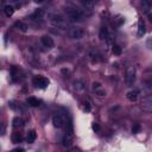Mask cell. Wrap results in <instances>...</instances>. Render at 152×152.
Segmentation results:
<instances>
[{
    "mask_svg": "<svg viewBox=\"0 0 152 152\" xmlns=\"http://www.w3.org/2000/svg\"><path fill=\"white\" fill-rule=\"evenodd\" d=\"M112 51H113V53H114V55L119 56V55H121V52H122V49H121V48H120L119 45L114 44V45L112 46Z\"/></svg>",
    "mask_w": 152,
    "mask_h": 152,
    "instance_id": "21",
    "label": "cell"
},
{
    "mask_svg": "<svg viewBox=\"0 0 152 152\" xmlns=\"http://www.w3.org/2000/svg\"><path fill=\"white\" fill-rule=\"evenodd\" d=\"M146 32V26H145V23L142 19H139L138 21V32H137V36L138 37H142Z\"/></svg>",
    "mask_w": 152,
    "mask_h": 152,
    "instance_id": "7",
    "label": "cell"
},
{
    "mask_svg": "<svg viewBox=\"0 0 152 152\" xmlns=\"http://www.w3.org/2000/svg\"><path fill=\"white\" fill-rule=\"evenodd\" d=\"M36 138H37L36 131L31 129V131H28V132H27V135H26V141H27L28 144H32V142H34Z\"/></svg>",
    "mask_w": 152,
    "mask_h": 152,
    "instance_id": "9",
    "label": "cell"
},
{
    "mask_svg": "<svg viewBox=\"0 0 152 152\" xmlns=\"http://www.w3.org/2000/svg\"><path fill=\"white\" fill-rule=\"evenodd\" d=\"M43 15V10L42 8H38L33 14H32V18H40Z\"/></svg>",
    "mask_w": 152,
    "mask_h": 152,
    "instance_id": "22",
    "label": "cell"
},
{
    "mask_svg": "<svg viewBox=\"0 0 152 152\" xmlns=\"http://www.w3.org/2000/svg\"><path fill=\"white\" fill-rule=\"evenodd\" d=\"M68 34H69V37H70L71 39H81V38H83V36H84V30H83L82 27L74 26V27H71V28L69 30Z\"/></svg>",
    "mask_w": 152,
    "mask_h": 152,
    "instance_id": "3",
    "label": "cell"
},
{
    "mask_svg": "<svg viewBox=\"0 0 152 152\" xmlns=\"http://www.w3.org/2000/svg\"><path fill=\"white\" fill-rule=\"evenodd\" d=\"M83 104H84V110H86V112H89V110H90V104H89V102L86 101Z\"/></svg>",
    "mask_w": 152,
    "mask_h": 152,
    "instance_id": "25",
    "label": "cell"
},
{
    "mask_svg": "<svg viewBox=\"0 0 152 152\" xmlns=\"http://www.w3.org/2000/svg\"><path fill=\"white\" fill-rule=\"evenodd\" d=\"M93 89L96 91V90H99V89H101V84L99 83V82H94L93 83Z\"/></svg>",
    "mask_w": 152,
    "mask_h": 152,
    "instance_id": "24",
    "label": "cell"
},
{
    "mask_svg": "<svg viewBox=\"0 0 152 152\" xmlns=\"http://www.w3.org/2000/svg\"><path fill=\"white\" fill-rule=\"evenodd\" d=\"M138 95H139V91L138 90H129L128 93H127V95H126V97L129 100V101H137V99H138Z\"/></svg>",
    "mask_w": 152,
    "mask_h": 152,
    "instance_id": "10",
    "label": "cell"
},
{
    "mask_svg": "<svg viewBox=\"0 0 152 152\" xmlns=\"http://www.w3.org/2000/svg\"><path fill=\"white\" fill-rule=\"evenodd\" d=\"M69 152H81V150H80V148H77V147H72Z\"/></svg>",
    "mask_w": 152,
    "mask_h": 152,
    "instance_id": "29",
    "label": "cell"
},
{
    "mask_svg": "<svg viewBox=\"0 0 152 152\" xmlns=\"http://www.w3.org/2000/svg\"><path fill=\"white\" fill-rule=\"evenodd\" d=\"M91 127H93V129H94V131H95V132H97V131H100V126H99V125H97V124H96V122H94V124H93V126H91Z\"/></svg>",
    "mask_w": 152,
    "mask_h": 152,
    "instance_id": "26",
    "label": "cell"
},
{
    "mask_svg": "<svg viewBox=\"0 0 152 152\" xmlns=\"http://www.w3.org/2000/svg\"><path fill=\"white\" fill-rule=\"evenodd\" d=\"M26 102H27V104L31 106V107H38V106L40 104V101H39L38 99L33 97V96L27 97V99H26Z\"/></svg>",
    "mask_w": 152,
    "mask_h": 152,
    "instance_id": "11",
    "label": "cell"
},
{
    "mask_svg": "<svg viewBox=\"0 0 152 152\" xmlns=\"http://www.w3.org/2000/svg\"><path fill=\"white\" fill-rule=\"evenodd\" d=\"M74 87H75L76 90H83L86 88V83L82 80H77V81L74 82Z\"/></svg>",
    "mask_w": 152,
    "mask_h": 152,
    "instance_id": "14",
    "label": "cell"
},
{
    "mask_svg": "<svg viewBox=\"0 0 152 152\" xmlns=\"http://www.w3.org/2000/svg\"><path fill=\"white\" fill-rule=\"evenodd\" d=\"M147 15H148V18H150V20L152 21V14H151V13H147Z\"/></svg>",
    "mask_w": 152,
    "mask_h": 152,
    "instance_id": "30",
    "label": "cell"
},
{
    "mask_svg": "<svg viewBox=\"0 0 152 152\" xmlns=\"http://www.w3.org/2000/svg\"><path fill=\"white\" fill-rule=\"evenodd\" d=\"M135 81V68L134 66H129L126 71V82L128 86H132Z\"/></svg>",
    "mask_w": 152,
    "mask_h": 152,
    "instance_id": "4",
    "label": "cell"
},
{
    "mask_svg": "<svg viewBox=\"0 0 152 152\" xmlns=\"http://www.w3.org/2000/svg\"><path fill=\"white\" fill-rule=\"evenodd\" d=\"M66 15L70 19V21H81L83 19V13L78 10H76L75 7H66L65 8Z\"/></svg>",
    "mask_w": 152,
    "mask_h": 152,
    "instance_id": "1",
    "label": "cell"
},
{
    "mask_svg": "<svg viewBox=\"0 0 152 152\" xmlns=\"http://www.w3.org/2000/svg\"><path fill=\"white\" fill-rule=\"evenodd\" d=\"M40 42H42V44H43L45 48H48V49H51V48H53V45H55L53 39H52L50 36H43V37L40 38Z\"/></svg>",
    "mask_w": 152,
    "mask_h": 152,
    "instance_id": "6",
    "label": "cell"
},
{
    "mask_svg": "<svg viewBox=\"0 0 152 152\" xmlns=\"http://www.w3.org/2000/svg\"><path fill=\"white\" fill-rule=\"evenodd\" d=\"M96 94H97L99 96H104V95H106V93H104L102 89H99V90H96Z\"/></svg>",
    "mask_w": 152,
    "mask_h": 152,
    "instance_id": "27",
    "label": "cell"
},
{
    "mask_svg": "<svg viewBox=\"0 0 152 152\" xmlns=\"http://www.w3.org/2000/svg\"><path fill=\"white\" fill-rule=\"evenodd\" d=\"M99 37H100V39H102V40H103V39H107V37H108V32H107V28H106V27H101Z\"/></svg>",
    "mask_w": 152,
    "mask_h": 152,
    "instance_id": "20",
    "label": "cell"
},
{
    "mask_svg": "<svg viewBox=\"0 0 152 152\" xmlns=\"http://www.w3.org/2000/svg\"><path fill=\"white\" fill-rule=\"evenodd\" d=\"M81 4L83 5V7L86 10H91L95 6V1H91V0H83V1H81Z\"/></svg>",
    "mask_w": 152,
    "mask_h": 152,
    "instance_id": "16",
    "label": "cell"
},
{
    "mask_svg": "<svg viewBox=\"0 0 152 152\" xmlns=\"http://www.w3.org/2000/svg\"><path fill=\"white\" fill-rule=\"evenodd\" d=\"M139 129H140V125H139V124H135V125L132 127V132H133L134 134H137V133L139 132Z\"/></svg>",
    "mask_w": 152,
    "mask_h": 152,
    "instance_id": "23",
    "label": "cell"
},
{
    "mask_svg": "<svg viewBox=\"0 0 152 152\" xmlns=\"http://www.w3.org/2000/svg\"><path fill=\"white\" fill-rule=\"evenodd\" d=\"M32 83H33V86L37 87V88L45 89V88L49 86L50 81H49L46 77H44V76H36V77H33Z\"/></svg>",
    "mask_w": 152,
    "mask_h": 152,
    "instance_id": "2",
    "label": "cell"
},
{
    "mask_svg": "<svg viewBox=\"0 0 152 152\" xmlns=\"http://www.w3.org/2000/svg\"><path fill=\"white\" fill-rule=\"evenodd\" d=\"M4 13L6 14V17H12L14 13V7L12 5H5L4 7Z\"/></svg>",
    "mask_w": 152,
    "mask_h": 152,
    "instance_id": "13",
    "label": "cell"
},
{
    "mask_svg": "<svg viewBox=\"0 0 152 152\" xmlns=\"http://www.w3.org/2000/svg\"><path fill=\"white\" fill-rule=\"evenodd\" d=\"M62 144H63V146H65V147H69V146L72 144V137H71L70 133H65V134L63 135V138H62Z\"/></svg>",
    "mask_w": 152,
    "mask_h": 152,
    "instance_id": "8",
    "label": "cell"
},
{
    "mask_svg": "<svg viewBox=\"0 0 152 152\" xmlns=\"http://www.w3.org/2000/svg\"><path fill=\"white\" fill-rule=\"evenodd\" d=\"M11 152H25V151H24V148H21V147H18V148H14V150H12Z\"/></svg>",
    "mask_w": 152,
    "mask_h": 152,
    "instance_id": "28",
    "label": "cell"
},
{
    "mask_svg": "<svg viewBox=\"0 0 152 152\" xmlns=\"http://www.w3.org/2000/svg\"><path fill=\"white\" fill-rule=\"evenodd\" d=\"M14 26H15V28H17L18 31H20V32H26L27 28H28V26H27L25 23H23V21H17Z\"/></svg>",
    "mask_w": 152,
    "mask_h": 152,
    "instance_id": "12",
    "label": "cell"
},
{
    "mask_svg": "<svg viewBox=\"0 0 152 152\" xmlns=\"http://www.w3.org/2000/svg\"><path fill=\"white\" fill-rule=\"evenodd\" d=\"M64 124H65L64 119H63V116L61 114H53L52 115V125H53V127L61 128V127L64 126Z\"/></svg>",
    "mask_w": 152,
    "mask_h": 152,
    "instance_id": "5",
    "label": "cell"
},
{
    "mask_svg": "<svg viewBox=\"0 0 152 152\" xmlns=\"http://www.w3.org/2000/svg\"><path fill=\"white\" fill-rule=\"evenodd\" d=\"M12 125H13V127H14V128H19V127H21V126L24 125V120H23L21 118L17 116V118H14V119H13Z\"/></svg>",
    "mask_w": 152,
    "mask_h": 152,
    "instance_id": "15",
    "label": "cell"
},
{
    "mask_svg": "<svg viewBox=\"0 0 152 152\" xmlns=\"http://www.w3.org/2000/svg\"><path fill=\"white\" fill-rule=\"evenodd\" d=\"M49 19H50L52 23H56V24H58V23L62 21V18H61L59 15H57V14H49Z\"/></svg>",
    "mask_w": 152,
    "mask_h": 152,
    "instance_id": "18",
    "label": "cell"
},
{
    "mask_svg": "<svg viewBox=\"0 0 152 152\" xmlns=\"http://www.w3.org/2000/svg\"><path fill=\"white\" fill-rule=\"evenodd\" d=\"M89 57H90V58H91V61H94V62H99V61L101 59V58H99V57H101V56H100L96 51H94V50H93V51H90Z\"/></svg>",
    "mask_w": 152,
    "mask_h": 152,
    "instance_id": "19",
    "label": "cell"
},
{
    "mask_svg": "<svg viewBox=\"0 0 152 152\" xmlns=\"http://www.w3.org/2000/svg\"><path fill=\"white\" fill-rule=\"evenodd\" d=\"M21 140H23V137H21V134L20 133H13L12 134V141L14 142V144H18V142H21Z\"/></svg>",
    "mask_w": 152,
    "mask_h": 152,
    "instance_id": "17",
    "label": "cell"
}]
</instances>
